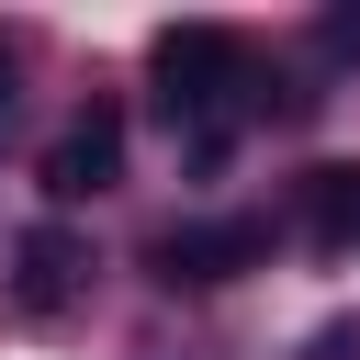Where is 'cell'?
Returning a JSON list of instances; mask_svg holds the SVG:
<instances>
[{
    "instance_id": "cell-1",
    "label": "cell",
    "mask_w": 360,
    "mask_h": 360,
    "mask_svg": "<svg viewBox=\"0 0 360 360\" xmlns=\"http://www.w3.org/2000/svg\"><path fill=\"white\" fill-rule=\"evenodd\" d=\"M146 79H158V124L180 135L191 169H214L248 135V112H259V68H248V34L236 22H158Z\"/></svg>"
},
{
    "instance_id": "cell-2",
    "label": "cell",
    "mask_w": 360,
    "mask_h": 360,
    "mask_svg": "<svg viewBox=\"0 0 360 360\" xmlns=\"http://www.w3.org/2000/svg\"><path fill=\"white\" fill-rule=\"evenodd\" d=\"M270 259V214H202V225H158L146 236V281L158 292H214L236 270Z\"/></svg>"
},
{
    "instance_id": "cell-3",
    "label": "cell",
    "mask_w": 360,
    "mask_h": 360,
    "mask_svg": "<svg viewBox=\"0 0 360 360\" xmlns=\"http://www.w3.org/2000/svg\"><path fill=\"white\" fill-rule=\"evenodd\" d=\"M90 270H101V259H90V236H79V225H56V214L11 236V304H22V315H68V304L90 292Z\"/></svg>"
},
{
    "instance_id": "cell-4",
    "label": "cell",
    "mask_w": 360,
    "mask_h": 360,
    "mask_svg": "<svg viewBox=\"0 0 360 360\" xmlns=\"http://www.w3.org/2000/svg\"><path fill=\"white\" fill-rule=\"evenodd\" d=\"M112 180H124V112L112 101H79L56 124V146H45V202H90Z\"/></svg>"
},
{
    "instance_id": "cell-5",
    "label": "cell",
    "mask_w": 360,
    "mask_h": 360,
    "mask_svg": "<svg viewBox=\"0 0 360 360\" xmlns=\"http://www.w3.org/2000/svg\"><path fill=\"white\" fill-rule=\"evenodd\" d=\"M304 236L315 248H360V169H304Z\"/></svg>"
},
{
    "instance_id": "cell-6",
    "label": "cell",
    "mask_w": 360,
    "mask_h": 360,
    "mask_svg": "<svg viewBox=\"0 0 360 360\" xmlns=\"http://www.w3.org/2000/svg\"><path fill=\"white\" fill-rule=\"evenodd\" d=\"M304 360H360V326H315V338H304Z\"/></svg>"
},
{
    "instance_id": "cell-7",
    "label": "cell",
    "mask_w": 360,
    "mask_h": 360,
    "mask_svg": "<svg viewBox=\"0 0 360 360\" xmlns=\"http://www.w3.org/2000/svg\"><path fill=\"white\" fill-rule=\"evenodd\" d=\"M11 101H22V45L0 34V135H11Z\"/></svg>"
}]
</instances>
